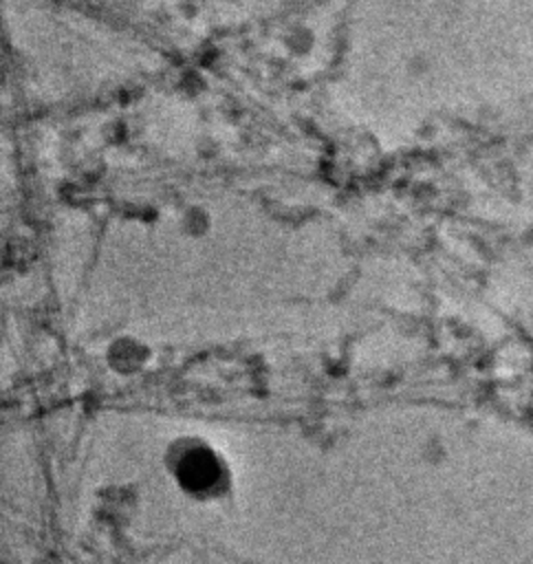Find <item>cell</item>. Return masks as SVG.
I'll return each mask as SVG.
<instances>
[{"label": "cell", "mask_w": 533, "mask_h": 564, "mask_svg": "<svg viewBox=\"0 0 533 564\" xmlns=\"http://www.w3.org/2000/svg\"><path fill=\"white\" fill-rule=\"evenodd\" d=\"M172 471L183 487L198 494L218 491L222 485V465L218 463V454H214V449L200 441L194 445L183 443L178 449H174Z\"/></svg>", "instance_id": "6da1fadb"}]
</instances>
